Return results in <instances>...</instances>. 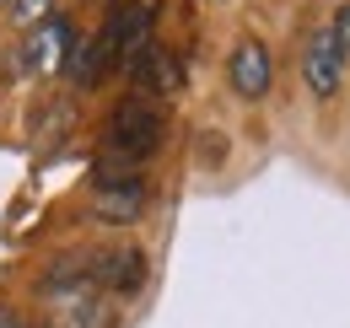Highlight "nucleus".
Returning <instances> with one entry per match:
<instances>
[{"instance_id":"obj_9","label":"nucleus","mask_w":350,"mask_h":328,"mask_svg":"<svg viewBox=\"0 0 350 328\" xmlns=\"http://www.w3.org/2000/svg\"><path fill=\"white\" fill-rule=\"evenodd\" d=\"M87 275L108 290V296H135V290L146 286V253L130 247V243L103 247V253H92V258H87Z\"/></svg>"},{"instance_id":"obj_3","label":"nucleus","mask_w":350,"mask_h":328,"mask_svg":"<svg viewBox=\"0 0 350 328\" xmlns=\"http://www.w3.org/2000/svg\"><path fill=\"white\" fill-rule=\"evenodd\" d=\"M70 49H76L70 16H54V11H49L44 22H33V27L22 33V49L11 54V59H16L11 76H16V81H33V76H65Z\"/></svg>"},{"instance_id":"obj_11","label":"nucleus","mask_w":350,"mask_h":328,"mask_svg":"<svg viewBox=\"0 0 350 328\" xmlns=\"http://www.w3.org/2000/svg\"><path fill=\"white\" fill-rule=\"evenodd\" d=\"M0 328H49V323L33 318V312H22V307H11V301H0Z\"/></svg>"},{"instance_id":"obj_1","label":"nucleus","mask_w":350,"mask_h":328,"mask_svg":"<svg viewBox=\"0 0 350 328\" xmlns=\"http://www.w3.org/2000/svg\"><path fill=\"white\" fill-rule=\"evenodd\" d=\"M49 328H119V312L108 301V290L92 280L87 269H54L38 280Z\"/></svg>"},{"instance_id":"obj_13","label":"nucleus","mask_w":350,"mask_h":328,"mask_svg":"<svg viewBox=\"0 0 350 328\" xmlns=\"http://www.w3.org/2000/svg\"><path fill=\"white\" fill-rule=\"evenodd\" d=\"M200 146H205V151H200V156H205V162L216 167L221 156H226V140H221V135H205V140H200Z\"/></svg>"},{"instance_id":"obj_2","label":"nucleus","mask_w":350,"mask_h":328,"mask_svg":"<svg viewBox=\"0 0 350 328\" xmlns=\"http://www.w3.org/2000/svg\"><path fill=\"white\" fill-rule=\"evenodd\" d=\"M162 140H167V119H162V108H157L151 97H135V92L113 108V119H108V129H103L108 162H119L124 172H135L140 162H151V156L162 151Z\"/></svg>"},{"instance_id":"obj_5","label":"nucleus","mask_w":350,"mask_h":328,"mask_svg":"<svg viewBox=\"0 0 350 328\" xmlns=\"http://www.w3.org/2000/svg\"><path fill=\"white\" fill-rule=\"evenodd\" d=\"M92 215L103 221V226H135L140 215H146V178L140 172H108V178H97V189H92Z\"/></svg>"},{"instance_id":"obj_10","label":"nucleus","mask_w":350,"mask_h":328,"mask_svg":"<svg viewBox=\"0 0 350 328\" xmlns=\"http://www.w3.org/2000/svg\"><path fill=\"white\" fill-rule=\"evenodd\" d=\"M49 5H54V0H5L0 11H5V16H11L22 33H27L33 22H44V16H49Z\"/></svg>"},{"instance_id":"obj_6","label":"nucleus","mask_w":350,"mask_h":328,"mask_svg":"<svg viewBox=\"0 0 350 328\" xmlns=\"http://www.w3.org/2000/svg\"><path fill=\"white\" fill-rule=\"evenodd\" d=\"M345 54H340V43H334V33H329V22L323 27H312L302 43V81L307 92L318 97V102H329V97H340V86H345Z\"/></svg>"},{"instance_id":"obj_7","label":"nucleus","mask_w":350,"mask_h":328,"mask_svg":"<svg viewBox=\"0 0 350 328\" xmlns=\"http://www.w3.org/2000/svg\"><path fill=\"white\" fill-rule=\"evenodd\" d=\"M124 76H130L135 97H151V102H157V97H173L178 86H183V65H178L173 49H162V43L151 38L124 59Z\"/></svg>"},{"instance_id":"obj_14","label":"nucleus","mask_w":350,"mask_h":328,"mask_svg":"<svg viewBox=\"0 0 350 328\" xmlns=\"http://www.w3.org/2000/svg\"><path fill=\"white\" fill-rule=\"evenodd\" d=\"M0 5H5V0H0Z\"/></svg>"},{"instance_id":"obj_12","label":"nucleus","mask_w":350,"mask_h":328,"mask_svg":"<svg viewBox=\"0 0 350 328\" xmlns=\"http://www.w3.org/2000/svg\"><path fill=\"white\" fill-rule=\"evenodd\" d=\"M329 33H334V43H340V54L350 59V0L334 11V16H329Z\"/></svg>"},{"instance_id":"obj_4","label":"nucleus","mask_w":350,"mask_h":328,"mask_svg":"<svg viewBox=\"0 0 350 328\" xmlns=\"http://www.w3.org/2000/svg\"><path fill=\"white\" fill-rule=\"evenodd\" d=\"M157 11H162V0H119V5L108 11L103 33H97V54H103L108 70H124V59H130L135 49L151 43V33H157Z\"/></svg>"},{"instance_id":"obj_8","label":"nucleus","mask_w":350,"mask_h":328,"mask_svg":"<svg viewBox=\"0 0 350 328\" xmlns=\"http://www.w3.org/2000/svg\"><path fill=\"white\" fill-rule=\"evenodd\" d=\"M226 81L243 102H259L269 81H275V59H269V43L264 38H237L226 54Z\"/></svg>"}]
</instances>
